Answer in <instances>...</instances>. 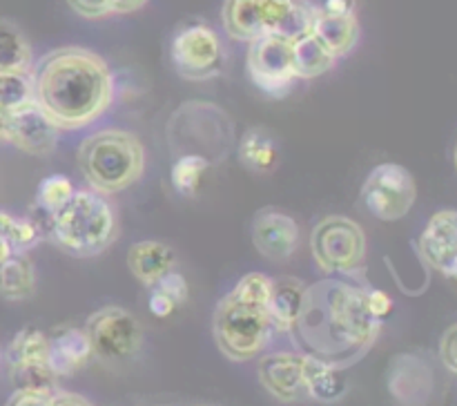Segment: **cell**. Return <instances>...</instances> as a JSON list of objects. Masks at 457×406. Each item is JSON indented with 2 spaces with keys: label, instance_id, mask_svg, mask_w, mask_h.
<instances>
[{
  "label": "cell",
  "instance_id": "obj_23",
  "mask_svg": "<svg viewBox=\"0 0 457 406\" xmlns=\"http://www.w3.org/2000/svg\"><path fill=\"white\" fill-rule=\"evenodd\" d=\"M237 156H239V163L250 172L266 174L279 161V143L270 129L254 125L241 137L239 145H237Z\"/></svg>",
  "mask_w": 457,
  "mask_h": 406
},
{
  "label": "cell",
  "instance_id": "obj_36",
  "mask_svg": "<svg viewBox=\"0 0 457 406\" xmlns=\"http://www.w3.org/2000/svg\"><path fill=\"white\" fill-rule=\"evenodd\" d=\"M455 344H457V326L451 324L449 328L442 333L440 337V346H437V352H440L442 364L446 366L451 375H455L457 370V361H455Z\"/></svg>",
  "mask_w": 457,
  "mask_h": 406
},
{
  "label": "cell",
  "instance_id": "obj_34",
  "mask_svg": "<svg viewBox=\"0 0 457 406\" xmlns=\"http://www.w3.org/2000/svg\"><path fill=\"white\" fill-rule=\"evenodd\" d=\"M52 393L45 388H16L4 406H49Z\"/></svg>",
  "mask_w": 457,
  "mask_h": 406
},
{
  "label": "cell",
  "instance_id": "obj_20",
  "mask_svg": "<svg viewBox=\"0 0 457 406\" xmlns=\"http://www.w3.org/2000/svg\"><path fill=\"white\" fill-rule=\"evenodd\" d=\"M128 268L143 286L150 288L165 272L177 268V253L172 245L156 239H143L129 245Z\"/></svg>",
  "mask_w": 457,
  "mask_h": 406
},
{
  "label": "cell",
  "instance_id": "obj_6",
  "mask_svg": "<svg viewBox=\"0 0 457 406\" xmlns=\"http://www.w3.org/2000/svg\"><path fill=\"white\" fill-rule=\"evenodd\" d=\"M275 324L268 306L244 302L228 293L212 312V335L221 355L230 361L257 360L272 342Z\"/></svg>",
  "mask_w": 457,
  "mask_h": 406
},
{
  "label": "cell",
  "instance_id": "obj_5",
  "mask_svg": "<svg viewBox=\"0 0 457 406\" xmlns=\"http://www.w3.org/2000/svg\"><path fill=\"white\" fill-rule=\"evenodd\" d=\"M165 137L172 154L204 156L210 165L223 163L237 143L230 114L210 101L181 103L168 119Z\"/></svg>",
  "mask_w": 457,
  "mask_h": 406
},
{
  "label": "cell",
  "instance_id": "obj_11",
  "mask_svg": "<svg viewBox=\"0 0 457 406\" xmlns=\"http://www.w3.org/2000/svg\"><path fill=\"white\" fill-rule=\"evenodd\" d=\"M248 76L270 98H284L297 83L293 58V38L281 34H263L250 40L245 56Z\"/></svg>",
  "mask_w": 457,
  "mask_h": 406
},
{
  "label": "cell",
  "instance_id": "obj_35",
  "mask_svg": "<svg viewBox=\"0 0 457 406\" xmlns=\"http://www.w3.org/2000/svg\"><path fill=\"white\" fill-rule=\"evenodd\" d=\"M67 4H70L79 16L89 18V21H96V18H105L114 13L112 0H67Z\"/></svg>",
  "mask_w": 457,
  "mask_h": 406
},
{
  "label": "cell",
  "instance_id": "obj_27",
  "mask_svg": "<svg viewBox=\"0 0 457 406\" xmlns=\"http://www.w3.org/2000/svg\"><path fill=\"white\" fill-rule=\"evenodd\" d=\"M187 294H190V288H187L186 277L174 268L150 286L147 306L154 317H168L187 302Z\"/></svg>",
  "mask_w": 457,
  "mask_h": 406
},
{
  "label": "cell",
  "instance_id": "obj_22",
  "mask_svg": "<svg viewBox=\"0 0 457 406\" xmlns=\"http://www.w3.org/2000/svg\"><path fill=\"white\" fill-rule=\"evenodd\" d=\"M303 290H306V284L302 279H295V277L272 279L268 312H270L277 333H290L293 324L297 321L299 311H302Z\"/></svg>",
  "mask_w": 457,
  "mask_h": 406
},
{
  "label": "cell",
  "instance_id": "obj_30",
  "mask_svg": "<svg viewBox=\"0 0 457 406\" xmlns=\"http://www.w3.org/2000/svg\"><path fill=\"white\" fill-rule=\"evenodd\" d=\"M210 168H212V165H210L204 156H195V154L177 156V161H174L172 165V172H170L174 190H177L179 195L187 196V199H190V196H196V192H199L201 187V181H204L205 172H208Z\"/></svg>",
  "mask_w": 457,
  "mask_h": 406
},
{
  "label": "cell",
  "instance_id": "obj_16",
  "mask_svg": "<svg viewBox=\"0 0 457 406\" xmlns=\"http://www.w3.org/2000/svg\"><path fill=\"white\" fill-rule=\"evenodd\" d=\"M253 245L263 259L272 263H286L299 248L297 221L288 212L277 208H263L254 214L253 228H250Z\"/></svg>",
  "mask_w": 457,
  "mask_h": 406
},
{
  "label": "cell",
  "instance_id": "obj_14",
  "mask_svg": "<svg viewBox=\"0 0 457 406\" xmlns=\"http://www.w3.org/2000/svg\"><path fill=\"white\" fill-rule=\"evenodd\" d=\"M386 386L397 406H428L436 395V370L418 352H397L388 364Z\"/></svg>",
  "mask_w": 457,
  "mask_h": 406
},
{
  "label": "cell",
  "instance_id": "obj_13",
  "mask_svg": "<svg viewBox=\"0 0 457 406\" xmlns=\"http://www.w3.org/2000/svg\"><path fill=\"white\" fill-rule=\"evenodd\" d=\"M62 129L36 103L4 114L0 112V141L12 143L31 156H47L56 150Z\"/></svg>",
  "mask_w": 457,
  "mask_h": 406
},
{
  "label": "cell",
  "instance_id": "obj_9",
  "mask_svg": "<svg viewBox=\"0 0 457 406\" xmlns=\"http://www.w3.org/2000/svg\"><path fill=\"white\" fill-rule=\"evenodd\" d=\"M170 58L177 74L186 80H212L226 70L221 36L205 22L181 25L170 43Z\"/></svg>",
  "mask_w": 457,
  "mask_h": 406
},
{
  "label": "cell",
  "instance_id": "obj_19",
  "mask_svg": "<svg viewBox=\"0 0 457 406\" xmlns=\"http://www.w3.org/2000/svg\"><path fill=\"white\" fill-rule=\"evenodd\" d=\"M92 346L83 328L58 326L47 335V364L56 377H71L92 361Z\"/></svg>",
  "mask_w": 457,
  "mask_h": 406
},
{
  "label": "cell",
  "instance_id": "obj_42",
  "mask_svg": "<svg viewBox=\"0 0 457 406\" xmlns=\"http://www.w3.org/2000/svg\"><path fill=\"white\" fill-rule=\"evenodd\" d=\"M0 366H3V352H0Z\"/></svg>",
  "mask_w": 457,
  "mask_h": 406
},
{
  "label": "cell",
  "instance_id": "obj_24",
  "mask_svg": "<svg viewBox=\"0 0 457 406\" xmlns=\"http://www.w3.org/2000/svg\"><path fill=\"white\" fill-rule=\"evenodd\" d=\"M346 369H337L326 361L306 355V397L320 404H335L348 393Z\"/></svg>",
  "mask_w": 457,
  "mask_h": 406
},
{
  "label": "cell",
  "instance_id": "obj_10",
  "mask_svg": "<svg viewBox=\"0 0 457 406\" xmlns=\"http://www.w3.org/2000/svg\"><path fill=\"white\" fill-rule=\"evenodd\" d=\"M418 201L415 178L404 165L379 163L364 178L361 203L379 221H400Z\"/></svg>",
  "mask_w": 457,
  "mask_h": 406
},
{
  "label": "cell",
  "instance_id": "obj_8",
  "mask_svg": "<svg viewBox=\"0 0 457 406\" xmlns=\"http://www.w3.org/2000/svg\"><path fill=\"white\" fill-rule=\"evenodd\" d=\"M92 355L105 364L119 366L137 360L143 348V326L128 308L103 306L83 326Z\"/></svg>",
  "mask_w": 457,
  "mask_h": 406
},
{
  "label": "cell",
  "instance_id": "obj_31",
  "mask_svg": "<svg viewBox=\"0 0 457 406\" xmlns=\"http://www.w3.org/2000/svg\"><path fill=\"white\" fill-rule=\"evenodd\" d=\"M0 239L9 245L12 254H27L34 245H38L40 232L27 219L0 212Z\"/></svg>",
  "mask_w": 457,
  "mask_h": 406
},
{
  "label": "cell",
  "instance_id": "obj_40",
  "mask_svg": "<svg viewBox=\"0 0 457 406\" xmlns=\"http://www.w3.org/2000/svg\"><path fill=\"white\" fill-rule=\"evenodd\" d=\"M9 254H12V250H9V245L4 244L3 239H0V261H4V259H7Z\"/></svg>",
  "mask_w": 457,
  "mask_h": 406
},
{
  "label": "cell",
  "instance_id": "obj_3",
  "mask_svg": "<svg viewBox=\"0 0 457 406\" xmlns=\"http://www.w3.org/2000/svg\"><path fill=\"white\" fill-rule=\"evenodd\" d=\"M76 161L89 190L110 196L141 181L145 172V147L128 129L105 128L83 138Z\"/></svg>",
  "mask_w": 457,
  "mask_h": 406
},
{
  "label": "cell",
  "instance_id": "obj_25",
  "mask_svg": "<svg viewBox=\"0 0 457 406\" xmlns=\"http://www.w3.org/2000/svg\"><path fill=\"white\" fill-rule=\"evenodd\" d=\"M293 58L299 80L320 79L337 62V56L312 31H306L293 40Z\"/></svg>",
  "mask_w": 457,
  "mask_h": 406
},
{
  "label": "cell",
  "instance_id": "obj_12",
  "mask_svg": "<svg viewBox=\"0 0 457 406\" xmlns=\"http://www.w3.org/2000/svg\"><path fill=\"white\" fill-rule=\"evenodd\" d=\"M9 377L16 388H45L54 391L56 375L47 364V333L36 326L18 330L7 348Z\"/></svg>",
  "mask_w": 457,
  "mask_h": 406
},
{
  "label": "cell",
  "instance_id": "obj_1",
  "mask_svg": "<svg viewBox=\"0 0 457 406\" xmlns=\"http://www.w3.org/2000/svg\"><path fill=\"white\" fill-rule=\"evenodd\" d=\"M382 324L370 312L364 281L326 275L306 284L302 311L288 335L303 355L348 369L375 346Z\"/></svg>",
  "mask_w": 457,
  "mask_h": 406
},
{
  "label": "cell",
  "instance_id": "obj_26",
  "mask_svg": "<svg viewBox=\"0 0 457 406\" xmlns=\"http://www.w3.org/2000/svg\"><path fill=\"white\" fill-rule=\"evenodd\" d=\"M36 293V268L25 254H9L0 261V297L25 302Z\"/></svg>",
  "mask_w": 457,
  "mask_h": 406
},
{
  "label": "cell",
  "instance_id": "obj_29",
  "mask_svg": "<svg viewBox=\"0 0 457 406\" xmlns=\"http://www.w3.org/2000/svg\"><path fill=\"white\" fill-rule=\"evenodd\" d=\"M34 103L31 70H0V112L12 114Z\"/></svg>",
  "mask_w": 457,
  "mask_h": 406
},
{
  "label": "cell",
  "instance_id": "obj_33",
  "mask_svg": "<svg viewBox=\"0 0 457 406\" xmlns=\"http://www.w3.org/2000/svg\"><path fill=\"white\" fill-rule=\"evenodd\" d=\"M270 286L272 279L268 275H262V272H248V275H244L237 281L235 288H232L230 293L235 294V297L244 299V302L263 303V306H268Z\"/></svg>",
  "mask_w": 457,
  "mask_h": 406
},
{
  "label": "cell",
  "instance_id": "obj_21",
  "mask_svg": "<svg viewBox=\"0 0 457 406\" xmlns=\"http://www.w3.org/2000/svg\"><path fill=\"white\" fill-rule=\"evenodd\" d=\"M221 22L230 38L250 43L268 34L266 0H223Z\"/></svg>",
  "mask_w": 457,
  "mask_h": 406
},
{
  "label": "cell",
  "instance_id": "obj_41",
  "mask_svg": "<svg viewBox=\"0 0 457 406\" xmlns=\"http://www.w3.org/2000/svg\"><path fill=\"white\" fill-rule=\"evenodd\" d=\"M196 406H217V404H196Z\"/></svg>",
  "mask_w": 457,
  "mask_h": 406
},
{
  "label": "cell",
  "instance_id": "obj_32",
  "mask_svg": "<svg viewBox=\"0 0 457 406\" xmlns=\"http://www.w3.org/2000/svg\"><path fill=\"white\" fill-rule=\"evenodd\" d=\"M74 192L76 187L70 177H65V174H52V177L40 181L38 192H36V203H38V208L45 214L52 217V214H56L71 199Z\"/></svg>",
  "mask_w": 457,
  "mask_h": 406
},
{
  "label": "cell",
  "instance_id": "obj_15",
  "mask_svg": "<svg viewBox=\"0 0 457 406\" xmlns=\"http://www.w3.org/2000/svg\"><path fill=\"white\" fill-rule=\"evenodd\" d=\"M257 375L262 386L284 404L306 397V355L299 351L268 352L259 360Z\"/></svg>",
  "mask_w": 457,
  "mask_h": 406
},
{
  "label": "cell",
  "instance_id": "obj_17",
  "mask_svg": "<svg viewBox=\"0 0 457 406\" xmlns=\"http://www.w3.org/2000/svg\"><path fill=\"white\" fill-rule=\"evenodd\" d=\"M457 214L453 208H445L428 219L427 228L418 239L420 259L428 268L445 275L446 279H455L457 275Z\"/></svg>",
  "mask_w": 457,
  "mask_h": 406
},
{
  "label": "cell",
  "instance_id": "obj_37",
  "mask_svg": "<svg viewBox=\"0 0 457 406\" xmlns=\"http://www.w3.org/2000/svg\"><path fill=\"white\" fill-rule=\"evenodd\" d=\"M366 302H369V308L370 312H373L378 319L384 321V317L391 315L393 311V299L388 297L384 290L379 288H370V286H366Z\"/></svg>",
  "mask_w": 457,
  "mask_h": 406
},
{
  "label": "cell",
  "instance_id": "obj_39",
  "mask_svg": "<svg viewBox=\"0 0 457 406\" xmlns=\"http://www.w3.org/2000/svg\"><path fill=\"white\" fill-rule=\"evenodd\" d=\"M147 0H112V7L114 13H132L138 12L141 7H145Z\"/></svg>",
  "mask_w": 457,
  "mask_h": 406
},
{
  "label": "cell",
  "instance_id": "obj_28",
  "mask_svg": "<svg viewBox=\"0 0 457 406\" xmlns=\"http://www.w3.org/2000/svg\"><path fill=\"white\" fill-rule=\"evenodd\" d=\"M31 45L16 22L0 18V70H31Z\"/></svg>",
  "mask_w": 457,
  "mask_h": 406
},
{
  "label": "cell",
  "instance_id": "obj_2",
  "mask_svg": "<svg viewBox=\"0 0 457 406\" xmlns=\"http://www.w3.org/2000/svg\"><path fill=\"white\" fill-rule=\"evenodd\" d=\"M34 103L61 129L92 125L114 101V74L101 54L92 49L58 47L34 67Z\"/></svg>",
  "mask_w": 457,
  "mask_h": 406
},
{
  "label": "cell",
  "instance_id": "obj_4",
  "mask_svg": "<svg viewBox=\"0 0 457 406\" xmlns=\"http://www.w3.org/2000/svg\"><path fill=\"white\" fill-rule=\"evenodd\" d=\"M119 236L116 212L105 195L76 190L71 199L52 214L54 244L76 259H92L105 253Z\"/></svg>",
  "mask_w": 457,
  "mask_h": 406
},
{
  "label": "cell",
  "instance_id": "obj_18",
  "mask_svg": "<svg viewBox=\"0 0 457 406\" xmlns=\"http://www.w3.org/2000/svg\"><path fill=\"white\" fill-rule=\"evenodd\" d=\"M311 31L337 58L351 54L361 34L355 12L344 0H328L324 7H315Z\"/></svg>",
  "mask_w": 457,
  "mask_h": 406
},
{
  "label": "cell",
  "instance_id": "obj_38",
  "mask_svg": "<svg viewBox=\"0 0 457 406\" xmlns=\"http://www.w3.org/2000/svg\"><path fill=\"white\" fill-rule=\"evenodd\" d=\"M49 406H94L87 397L79 395L71 391H54Z\"/></svg>",
  "mask_w": 457,
  "mask_h": 406
},
{
  "label": "cell",
  "instance_id": "obj_7",
  "mask_svg": "<svg viewBox=\"0 0 457 406\" xmlns=\"http://www.w3.org/2000/svg\"><path fill=\"white\" fill-rule=\"evenodd\" d=\"M311 253L326 275L361 281L369 241L360 223L344 214L324 217L311 232Z\"/></svg>",
  "mask_w": 457,
  "mask_h": 406
}]
</instances>
